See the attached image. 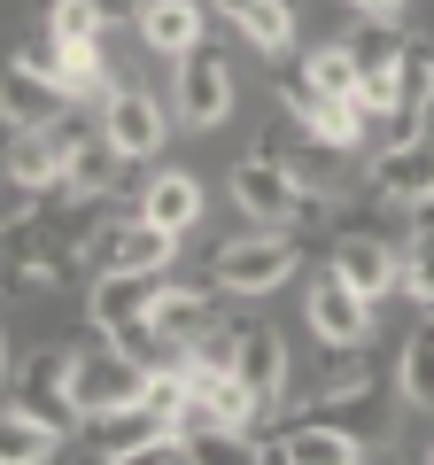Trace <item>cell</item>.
I'll return each mask as SVG.
<instances>
[{"instance_id":"obj_23","label":"cell","mask_w":434,"mask_h":465,"mask_svg":"<svg viewBox=\"0 0 434 465\" xmlns=\"http://www.w3.org/2000/svg\"><path fill=\"white\" fill-rule=\"evenodd\" d=\"M63 450V434L47 419H32L24 403H0V465H47Z\"/></svg>"},{"instance_id":"obj_24","label":"cell","mask_w":434,"mask_h":465,"mask_svg":"<svg viewBox=\"0 0 434 465\" xmlns=\"http://www.w3.org/2000/svg\"><path fill=\"white\" fill-rule=\"evenodd\" d=\"M54 78H63V94H70V101H109V94H117V70L101 63V39L54 47Z\"/></svg>"},{"instance_id":"obj_7","label":"cell","mask_w":434,"mask_h":465,"mask_svg":"<svg viewBox=\"0 0 434 465\" xmlns=\"http://www.w3.org/2000/svg\"><path fill=\"white\" fill-rule=\"evenodd\" d=\"M163 427H171V411L148 396V388H140L133 403H117V411H94V419H85V450H94L101 465H124V458H148V442H155Z\"/></svg>"},{"instance_id":"obj_5","label":"cell","mask_w":434,"mask_h":465,"mask_svg":"<svg viewBox=\"0 0 434 465\" xmlns=\"http://www.w3.org/2000/svg\"><path fill=\"white\" fill-rule=\"evenodd\" d=\"M302 326H311L326 349H357V341H372V302L326 264L311 287H302Z\"/></svg>"},{"instance_id":"obj_19","label":"cell","mask_w":434,"mask_h":465,"mask_svg":"<svg viewBox=\"0 0 434 465\" xmlns=\"http://www.w3.org/2000/svg\"><path fill=\"white\" fill-rule=\"evenodd\" d=\"M427 116H434V47H403V63H396V109H388V140L419 133Z\"/></svg>"},{"instance_id":"obj_14","label":"cell","mask_w":434,"mask_h":465,"mask_svg":"<svg viewBox=\"0 0 434 465\" xmlns=\"http://www.w3.org/2000/svg\"><path fill=\"white\" fill-rule=\"evenodd\" d=\"M163 280H171V272H101L94 295H85V311H94L101 341H117L124 326H140V318L155 311V295H163Z\"/></svg>"},{"instance_id":"obj_21","label":"cell","mask_w":434,"mask_h":465,"mask_svg":"<svg viewBox=\"0 0 434 465\" xmlns=\"http://www.w3.org/2000/svg\"><path fill=\"white\" fill-rule=\"evenodd\" d=\"M140 217H155L163 232L186 241V232L202 225V179H194V171H155L148 194H140Z\"/></svg>"},{"instance_id":"obj_6","label":"cell","mask_w":434,"mask_h":465,"mask_svg":"<svg viewBox=\"0 0 434 465\" xmlns=\"http://www.w3.org/2000/svg\"><path fill=\"white\" fill-rule=\"evenodd\" d=\"M16 403H24L32 419H47L54 434H70V427L85 419V411H78V349H39L32 365L16 372Z\"/></svg>"},{"instance_id":"obj_12","label":"cell","mask_w":434,"mask_h":465,"mask_svg":"<svg viewBox=\"0 0 434 465\" xmlns=\"http://www.w3.org/2000/svg\"><path fill=\"white\" fill-rule=\"evenodd\" d=\"M357 458H372V450L334 419H287L264 442V465H357Z\"/></svg>"},{"instance_id":"obj_16","label":"cell","mask_w":434,"mask_h":465,"mask_svg":"<svg viewBox=\"0 0 434 465\" xmlns=\"http://www.w3.org/2000/svg\"><path fill=\"white\" fill-rule=\"evenodd\" d=\"M233 372L249 381V396L271 411V403L287 396V341H280V326H256V318L233 326Z\"/></svg>"},{"instance_id":"obj_30","label":"cell","mask_w":434,"mask_h":465,"mask_svg":"<svg viewBox=\"0 0 434 465\" xmlns=\"http://www.w3.org/2000/svg\"><path fill=\"white\" fill-rule=\"evenodd\" d=\"M101 24H109V8H94V0H47V32H54V47L101 39Z\"/></svg>"},{"instance_id":"obj_11","label":"cell","mask_w":434,"mask_h":465,"mask_svg":"<svg viewBox=\"0 0 434 465\" xmlns=\"http://www.w3.org/2000/svg\"><path fill=\"white\" fill-rule=\"evenodd\" d=\"M124 163H133V155H124L109 133H78V124H70V140H63V186H54V194L109 202L124 186Z\"/></svg>"},{"instance_id":"obj_26","label":"cell","mask_w":434,"mask_h":465,"mask_svg":"<svg viewBox=\"0 0 434 465\" xmlns=\"http://www.w3.org/2000/svg\"><path fill=\"white\" fill-rule=\"evenodd\" d=\"M396 388H403V403L434 411V311H427V326L403 341V357H396Z\"/></svg>"},{"instance_id":"obj_1","label":"cell","mask_w":434,"mask_h":465,"mask_svg":"<svg viewBox=\"0 0 434 465\" xmlns=\"http://www.w3.org/2000/svg\"><path fill=\"white\" fill-rule=\"evenodd\" d=\"M295 264H302V249L287 225H249L210 256V287L217 295H271V287L295 280Z\"/></svg>"},{"instance_id":"obj_28","label":"cell","mask_w":434,"mask_h":465,"mask_svg":"<svg viewBox=\"0 0 434 465\" xmlns=\"http://www.w3.org/2000/svg\"><path fill=\"white\" fill-rule=\"evenodd\" d=\"M241 39H249L256 54H287L295 47V8H287V0H256L249 16H241Z\"/></svg>"},{"instance_id":"obj_29","label":"cell","mask_w":434,"mask_h":465,"mask_svg":"<svg viewBox=\"0 0 434 465\" xmlns=\"http://www.w3.org/2000/svg\"><path fill=\"white\" fill-rule=\"evenodd\" d=\"M302 78H311V85H318L326 101H357V94H365V78H357L350 47H318L311 63H302Z\"/></svg>"},{"instance_id":"obj_32","label":"cell","mask_w":434,"mask_h":465,"mask_svg":"<svg viewBox=\"0 0 434 465\" xmlns=\"http://www.w3.org/2000/svg\"><path fill=\"white\" fill-rule=\"evenodd\" d=\"M210 8H217V16H233V24H241V16L256 8V0H210Z\"/></svg>"},{"instance_id":"obj_33","label":"cell","mask_w":434,"mask_h":465,"mask_svg":"<svg viewBox=\"0 0 434 465\" xmlns=\"http://www.w3.org/2000/svg\"><path fill=\"white\" fill-rule=\"evenodd\" d=\"M0 388H8V333H0Z\"/></svg>"},{"instance_id":"obj_34","label":"cell","mask_w":434,"mask_h":465,"mask_svg":"<svg viewBox=\"0 0 434 465\" xmlns=\"http://www.w3.org/2000/svg\"><path fill=\"white\" fill-rule=\"evenodd\" d=\"M427 458H434V450H427Z\"/></svg>"},{"instance_id":"obj_10","label":"cell","mask_w":434,"mask_h":465,"mask_svg":"<svg viewBox=\"0 0 434 465\" xmlns=\"http://www.w3.org/2000/svg\"><path fill=\"white\" fill-rule=\"evenodd\" d=\"M148 388V365H140L124 341H101V349H78V411H117Z\"/></svg>"},{"instance_id":"obj_3","label":"cell","mask_w":434,"mask_h":465,"mask_svg":"<svg viewBox=\"0 0 434 465\" xmlns=\"http://www.w3.org/2000/svg\"><path fill=\"white\" fill-rule=\"evenodd\" d=\"M171 116H186L194 133H217L233 116V63L202 39V47L179 54V85H171Z\"/></svg>"},{"instance_id":"obj_17","label":"cell","mask_w":434,"mask_h":465,"mask_svg":"<svg viewBox=\"0 0 434 465\" xmlns=\"http://www.w3.org/2000/svg\"><path fill=\"white\" fill-rule=\"evenodd\" d=\"M148 326L163 333L171 349H194V341H210L217 333V311H210V287H186V280H163V295H155V311H148Z\"/></svg>"},{"instance_id":"obj_8","label":"cell","mask_w":434,"mask_h":465,"mask_svg":"<svg viewBox=\"0 0 434 465\" xmlns=\"http://www.w3.org/2000/svg\"><path fill=\"white\" fill-rule=\"evenodd\" d=\"M171 256H179V232H163L155 217H124V225L94 232L85 264L94 272H171Z\"/></svg>"},{"instance_id":"obj_13","label":"cell","mask_w":434,"mask_h":465,"mask_svg":"<svg viewBox=\"0 0 434 465\" xmlns=\"http://www.w3.org/2000/svg\"><path fill=\"white\" fill-rule=\"evenodd\" d=\"M101 133L117 140L133 163H148V155L163 148V133H171V109L155 94H140V85H117V94L101 101Z\"/></svg>"},{"instance_id":"obj_18","label":"cell","mask_w":434,"mask_h":465,"mask_svg":"<svg viewBox=\"0 0 434 465\" xmlns=\"http://www.w3.org/2000/svg\"><path fill=\"white\" fill-rule=\"evenodd\" d=\"M202 32H210V0H140V39L171 63L186 47H202Z\"/></svg>"},{"instance_id":"obj_25","label":"cell","mask_w":434,"mask_h":465,"mask_svg":"<svg viewBox=\"0 0 434 465\" xmlns=\"http://www.w3.org/2000/svg\"><path fill=\"white\" fill-rule=\"evenodd\" d=\"M403 295L419 311H434V202L411 210V249H403Z\"/></svg>"},{"instance_id":"obj_2","label":"cell","mask_w":434,"mask_h":465,"mask_svg":"<svg viewBox=\"0 0 434 465\" xmlns=\"http://www.w3.org/2000/svg\"><path fill=\"white\" fill-rule=\"evenodd\" d=\"M233 202H241V217H249V225H287V232L326 217V194H318V186H302L280 155H249V163H233Z\"/></svg>"},{"instance_id":"obj_27","label":"cell","mask_w":434,"mask_h":465,"mask_svg":"<svg viewBox=\"0 0 434 465\" xmlns=\"http://www.w3.org/2000/svg\"><path fill=\"white\" fill-rule=\"evenodd\" d=\"M365 381H372V349H365V341H357V349H334V365L318 372V388H311V411H326V403L357 396Z\"/></svg>"},{"instance_id":"obj_4","label":"cell","mask_w":434,"mask_h":465,"mask_svg":"<svg viewBox=\"0 0 434 465\" xmlns=\"http://www.w3.org/2000/svg\"><path fill=\"white\" fill-rule=\"evenodd\" d=\"M365 186L388 202V210H419V202H434V116L419 124V133L388 140V148L372 155Z\"/></svg>"},{"instance_id":"obj_31","label":"cell","mask_w":434,"mask_h":465,"mask_svg":"<svg viewBox=\"0 0 434 465\" xmlns=\"http://www.w3.org/2000/svg\"><path fill=\"white\" fill-rule=\"evenodd\" d=\"M350 8H365V16H403V0H350Z\"/></svg>"},{"instance_id":"obj_20","label":"cell","mask_w":434,"mask_h":465,"mask_svg":"<svg viewBox=\"0 0 434 465\" xmlns=\"http://www.w3.org/2000/svg\"><path fill=\"white\" fill-rule=\"evenodd\" d=\"M63 140H70V124L16 133V140H8V179L32 186V194H54V186H63Z\"/></svg>"},{"instance_id":"obj_22","label":"cell","mask_w":434,"mask_h":465,"mask_svg":"<svg viewBox=\"0 0 434 465\" xmlns=\"http://www.w3.org/2000/svg\"><path fill=\"white\" fill-rule=\"evenodd\" d=\"M341 47H350V63H357V78H396V63H403V47H411V39L396 32V16H365L357 24L350 39H341Z\"/></svg>"},{"instance_id":"obj_9","label":"cell","mask_w":434,"mask_h":465,"mask_svg":"<svg viewBox=\"0 0 434 465\" xmlns=\"http://www.w3.org/2000/svg\"><path fill=\"white\" fill-rule=\"evenodd\" d=\"M63 116H70L63 78H47V70H32V63H0V124H8V133H47Z\"/></svg>"},{"instance_id":"obj_15","label":"cell","mask_w":434,"mask_h":465,"mask_svg":"<svg viewBox=\"0 0 434 465\" xmlns=\"http://www.w3.org/2000/svg\"><path fill=\"white\" fill-rule=\"evenodd\" d=\"M334 272H341L365 302H380L388 287H403V249H388L380 232L357 225V232H341V241H334Z\"/></svg>"}]
</instances>
